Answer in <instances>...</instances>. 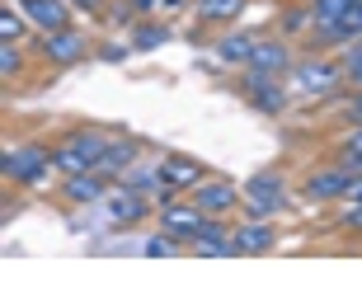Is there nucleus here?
I'll use <instances>...</instances> for the list:
<instances>
[{"mask_svg":"<svg viewBox=\"0 0 362 282\" xmlns=\"http://www.w3.org/2000/svg\"><path fill=\"white\" fill-rule=\"evenodd\" d=\"M240 94L259 108V113H269V118H278L282 108H287V99H292V90H287V76H264V71H255V66H245Z\"/></svg>","mask_w":362,"mask_h":282,"instance_id":"obj_5","label":"nucleus"},{"mask_svg":"<svg viewBox=\"0 0 362 282\" xmlns=\"http://www.w3.org/2000/svg\"><path fill=\"white\" fill-rule=\"evenodd\" d=\"M349 90H362V66H358V71H349Z\"/></svg>","mask_w":362,"mask_h":282,"instance_id":"obj_30","label":"nucleus"},{"mask_svg":"<svg viewBox=\"0 0 362 282\" xmlns=\"http://www.w3.org/2000/svg\"><path fill=\"white\" fill-rule=\"evenodd\" d=\"M306 28H315V14H310V5H287V10H282V24H278L282 38H292V33H306Z\"/></svg>","mask_w":362,"mask_h":282,"instance_id":"obj_23","label":"nucleus"},{"mask_svg":"<svg viewBox=\"0 0 362 282\" xmlns=\"http://www.w3.org/2000/svg\"><path fill=\"white\" fill-rule=\"evenodd\" d=\"M19 10L28 14V24L38 33H57V28H71V0H14Z\"/></svg>","mask_w":362,"mask_h":282,"instance_id":"obj_14","label":"nucleus"},{"mask_svg":"<svg viewBox=\"0 0 362 282\" xmlns=\"http://www.w3.org/2000/svg\"><path fill=\"white\" fill-rule=\"evenodd\" d=\"M245 10V0H198V19L202 24H235Z\"/></svg>","mask_w":362,"mask_h":282,"instance_id":"obj_20","label":"nucleus"},{"mask_svg":"<svg viewBox=\"0 0 362 282\" xmlns=\"http://www.w3.org/2000/svg\"><path fill=\"white\" fill-rule=\"evenodd\" d=\"M28 28V14L24 10H0V42H19Z\"/></svg>","mask_w":362,"mask_h":282,"instance_id":"obj_24","label":"nucleus"},{"mask_svg":"<svg viewBox=\"0 0 362 282\" xmlns=\"http://www.w3.org/2000/svg\"><path fill=\"white\" fill-rule=\"evenodd\" d=\"M188 198L198 202L207 216H230L235 207H240V184H235V179H226V175H207L202 184L188 188Z\"/></svg>","mask_w":362,"mask_h":282,"instance_id":"obj_8","label":"nucleus"},{"mask_svg":"<svg viewBox=\"0 0 362 282\" xmlns=\"http://www.w3.org/2000/svg\"><path fill=\"white\" fill-rule=\"evenodd\" d=\"M278 249V226L269 216H245L240 226L230 230V259H255V254H269Z\"/></svg>","mask_w":362,"mask_h":282,"instance_id":"obj_7","label":"nucleus"},{"mask_svg":"<svg viewBox=\"0 0 362 282\" xmlns=\"http://www.w3.org/2000/svg\"><path fill=\"white\" fill-rule=\"evenodd\" d=\"M339 61H344V71H358V66H362V38L344 42V52H339Z\"/></svg>","mask_w":362,"mask_h":282,"instance_id":"obj_26","label":"nucleus"},{"mask_svg":"<svg viewBox=\"0 0 362 282\" xmlns=\"http://www.w3.org/2000/svg\"><path fill=\"white\" fill-rule=\"evenodd\" d=\"M255 33H240V28H230V33H221L216 38V61L221 66H250V57H255Z\"/></svg>","mask_w":362,"mask_h":282,"instance_id":"obj_17","label":"nucleus"},{"mask_svg":"<svg viewBox=\"0 0 362 282\" xmlns=\"http://www.w3.org/2000/svg\"><path fill=\"white\" fill-rule=\"evenodd\" d=\"M287 202H292V193H287V179H282V170H259V175H250L240 184V212L245 216H282L287 212Z\"/></svg>","mask_w":362,"mask_h":282,"instance_id":"obj_2","label":"nucleus"},{"mask_svg":"<svg viewBox=\"0 0 362 282\" xmlns=\"http://www.w3.org/2000/svg\"><path fill=\"white\" fill-rule=\"evenodd\" d=\"M202 221H207V212H202L188 193H179L175 202H160V230H165V235H175V240H184V245L198 235Z\"/></svg>","mask_w":362,"mask_h":282,"instance_id":"obj_11","label":"nucleus"},{"mask_svg":"<svg viewBox=\"0 0 362 282\" xmlns=\"http://www.w3.org/2000/svg\"><path fill=\"white\" fill-rule=\"evenodd\" d=\"M24 71H28V57L19 42H0V81L14 85V81H24Z\"/></svg>","mask_w":362,"mask_h":282,"instance_id":"obj_21","label":"nucleus"},{"mask_svg":"<svg viewBox=\"0 0 362 282\" xmlns=\"http://www.w3.org/2000/svg\"><path fill=\"white\" fill-rule=\"evenodd\" d=\"M292 61H296V57H292V42L282 38V33H278V38H259L255 42V57H250V66L264 71V76H287V71H292Z\"/></svg>","mask_w":362,"mask_h":282,"instance_id":"obj_16","label":"nucleus"},{"mask_svg":"<svg viewBox=\"0 0 362 282\" xmlns=\"http://www.w3.org/2000/svg\"><path fill=\"white\" fill-rule=\"evenodd\" d=\"M52 146H42V141H24V146H5L0 155V175L10 179V184H24V188H38L47 184L52 175Z\"/></svg>","mask_w":362,"mask_h":282,"instance_id":"obj_3","label":"nucleus"},{"mask_svg":"<svg viewBox=\"0 0 362 282\" xmlns=\"http://www.w3.org/2000/svg\"><path fill=\"white\" fill-rule=\"evenodd\" d=\"M104 207H108V221L113 226H141L151 216V193H141V188H132V184H113L108 188V198H104Z\"/></svg>","mask_w":362,"mask_h":282,"instance_id":"obj_10","label":"nucleus"},{"mask_svg":"<svg viewBox=\"0 0 362 282\" xmlns=\"http://www.w3.org/2000/svg\"><path fill=\"white\" fill-rule=\"evenodd\" d=\"M38 57L47 66H76L90 57V38L76 28H57V33H38Z\"/></svg>","mask_w":362,"mask_h":282,"instance_id":"obj_9","label":"nucleus"},{"mask_svg":"<svg viewBox=\"0 0 362 282\" xmlns=\"http://www.w3.org/2000/svg\"><path fill=\"white\" fill-rule=\"evenodd\" d=\"M66 141H71L76 151H81V155L94 165V170H99L104 151L113 146V132H104V127H71V132H66Z\"/></svg>","mask_w":362,"mask_h":282,"instance_id":"obj_18","label":"nucleus"},{"mask_svg":"<svg viewBox=\"0 0 362 282\" xmlns=\"http://www.w3.org/2000/svg\"><path fill=\"white\" fill-rule=\"evenodd\" d=\"M136 160H141V141H136V136H113V146H108L104 160H99V175H104L108 184H118V179L132 175Z\"/></svg>","mask_w":362,"mask_h":282,"instance_id":"obj_15","label":"nucleus"},{"mask_svg":"<svg viewBox=\"0 0 362 282\" xmlns=\"http://www.w3.org/2000/svg\"><path fill=\"white\" fill-rule=\"evenodd\" d=\"M349 188H353V175L339 160H329V165H315V170L301 179V193H296V198L315 202V207H329V202L349 198Z\"/></svg>","mask_w":362,"mask_h":282,"instance_id":"obj_4","label":"nucleus"},{"mask_svg":"<svg viewBox=\"0 0 362 282\" xmlns=\"http://www.w3.org/2000/svg\"><path fill=\"white\" fill-rule=\"evenodd\" d=\"M108 179L99 175V170H81V175H62V198L71 202V207H94V202L108 198Z\"/></svg>","mask_w":362,"mask_h":282,"instance_id":"obj_13","label":"nucleus"},{"mask_svg":"<svg viewBox=\"0 0 362 282\" xmlns=\"http://www.w3.org/2000/svg\"><path fill=\"white\" fill-rule=\"evenodd\" d=\"M349 118H362V90H353V104H349Z\"/></svg>","mask_w":362,"mask_h":282,"instance_id":"obj_29","label":"nucleus"},{"mask_svg":"<svg viewBox=\"0 0 362 282\" xmlns=\"http://www.w3.org/2000/svg\"><path fill=\"white\" fill-rule=\"evenodd\" d=\"M230 221L226 216H207L198 226V235L188 240V254H198V259H230Z\"/></svg>","mask_w":362,"mask_h":282,"instance_id":"obj_12","label":"nucleus"},{"mask_svg":"<svg viewBox=\"0 0 362 282\" xmlns=\"http://www.w3.org/2000/svg\"><path fill=\"white\" fill-rule=\"evenodd\" d=\"M52 165H57V170H62V175H81V170H94V165L85 160V155H81V151H76V146H71L66 136H62V141H57V146H52Z\"/></svg>","mask_w":362,"mask_h":282,"instance_id":"obj_22","label":"nucleus"},{"mask_svg":"<svg viewBox=\"0 0 362 282\" xmlns=\"http://www.w3.org/2000/svg\"><path fill=\"white\" fill-rule=\"evenodd\" d=\"M76 10H85V14H104L108 10V0H71Z\"/></svg>","mask_w":362,"mask_h":282,"instance_id":"obj_27","label":"nucleus"},{"mask_svg":"<svg viewBox=\"0 0 362 282\" xmlns=\"http://www.w3.org/2000/svg\"><path fill=\"white\" fill-rule=\"evenodd\" d=\"M349 85V71H344V61L329 52H306L296 57L292 71H287V90L296 94V99H329V94H339Z\"/></svg>","mask_w":362,"mask_h":282,"instance_id":"obj_1","label":"nucleus"},{"mask_svg":"<svg viewBox=\"0 0 362 282\" xmlns=\"http://www.w3.org/2000/svg\"><path fill=\"white\" fill-rule=\"evenodd\" d=\"M339 226L344 230H362V202H344V212H339Z\"/></svg>","mask_w":362,"mask_h":282,"instance_id":"obj_25","label":"nucleus"},{"mask_svg":"<svg viewBox=\"0 0 362 282\" xmlns=\"http://www.w3.org/2000/svg\"><path fill=\"white\" fill-rule=\"evenodd\" d=\"M132 5H136V14H151V10H160L165 0H132Z\"/></svg>","mask_w":362,"mask_h":282,"instance_id":"obj_28","label":"nucleus"},{"mask_svg":"<svg viewBox=\"0 0 362 282\" xmlns=\"http://www.w3.org/2000/svg\"><path fill=\"white\" fill-rule=\"evenodd\" d=\"M165 42H170V24H165V19H136L132 24V47L136 52H156Z\"/></svg>","mask_w":362,"mask_h":282,"instance_id":"obj_19","label":"nucleus"},{"mask_svg":"<svg viewBox=\"0 0 362 282\" xmlns=\"http://www.w3.org/2000/svg\"><path fill=\"white\" fill-rule=\"evenodd\" d=\"M156 170H160V198H156V207H160V202H175L179 193H188L193 184L207 179L202 160H193V155H160Z\"/></svg>","mask_w":362,"mask_h":282,"instance_id":"obj_6","label":"nucleus"}]
</instances>
